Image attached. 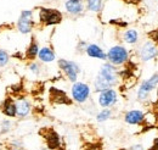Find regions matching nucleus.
Listing matches in <instances>:
<instances>
[{"instance_id":"1","label":"nucleus","mask_w":158,"mask_h":150,"mask_svg":"<svg viewBox=\"0 0 158 150\" xmlns=\"http://www.w3.org/2000/svg\"><path fill=\"white\" fill-rule=\"evenodd\" d=\"M117 71L112 64H105L95 79V89L98 92L108 89L117 83Z\"/></svg>"},{"instance_id":"2","label":"nucleus","mask_w":158,"mask_h":150,"mask_svg":"<svg viewBox=\"0 0 158 150\" xmlns=\"http://www.w3.org/2000/svg\"><path fill=\"white\" fill-rule=\"evenodd\" d=\"M40 22L45 26H52L57 24L62 21V14L56 9H45L41 7L39 11Z\"/></svg>"},{"instance_id":"3","label":"nucleus","mask_w":158,"mask_h":150,"mask_svg":"<svg viewBox=\"0 0 158 150\" xmlns=\"http://www.w3.org/2000/svg\"><path fill=\"white\" fill-rule=\"evenodd\" d=\"M34 26V20H33V11L31 10H23L21 12V16L17 21V29L21 33L27 34L31 33Z\"/></svg>"},{"instance_id":"4","label":"nucleus","mask_w":158,"mask_h":150,"mask_svg":"<svg viewBox=\"0 0 158 150\" xmlns=\"http://www.w3.org/2000/svg\"><path fill=\"white\" fill-rule=\"evenodd\" d=\"M107 59L112 65H122L128 60V51L123 46H113L110 49Z\"/></svg>"},{"instance_id":"5","label":"nucleus","mask_w":158,"mask_h":150,"mask_svg":"<svg viewBox=\"0 0 158 150\" xmlns=\"http://www.w3.org/2000/svg\"><path fill=\"white\" fill-rule=\"evenodd\" d=\"M59 66L60 68L64 72V75L68 77L69 81H72V82H76L77 81V77H78V73H79V66L76 62L67 61V60L61 59L59 61Z\"/></svg>"},{"instance_id":"6","label":"nucleus","mask_w":158,"mask_h":150,"mask_svg":"<svg viewBox=\"0 0 158 150\" xmlns=\"http://www.w3.org/2000/svg\"><path fill=\"white\" fill-rule=\"evenodd\" d=\"M90 94V88L88 84L81 83V82H77L73 84L72 87V96L77 103H84Z\"/></svg>"},{"instance_id":"7","label":"nucleus","mask_w":158,"mask_h":150,"mask_svg":"<svg viewBox=\"0 0 158 150\" xmlns=\"http://www.w3.org/2000/svg\"><path fill=\"white\" fill-rule=\"evenodd\" d=\"M40 133L44 135L45 140H46V145L50 150H57L60 149L61 142H60V135L51 128H46V130H41Z\"/></svg>"},{"instance_id":"8","label":"nucleus","mask_w":158,"mask_h":150,"mask_svg":"<svg viewBox=\"0 0 158 150\" xmlns=\"http://www.w3.org/2000/svg\"><path fill=\"white\" fill-rule=\"evenodd\" d=\"M117 101V93L113 89H105L101 90L99 96V104L102 108H108L114 105V103Z\"/></svg>"},{"instance_id":"9","label":"nucleus","mask_w":158,"mask_h":150,"mask_svg":"<svg viewBox=\"0 0 158 150\" xmlns=\"http://www.w3.org/2000/svg\"><path fill=\"white\" fill-rule=\"evenodd\" d=\"M158 83V75H153L150 79H147V81H145L142 84H141V87H140V89H139V93H138V96L139 99H146L147 98V95L148 93L157 86Z\"/></svg>"},{"instance_id":"10","label":"nucleus","mask_w":158,"mask_h":150,"mask_svg":"<svg viewBox=\"0 0 158 150\" xmlns=\"http://www.w3.org/2000/svg\"><path fill=\"white\" fill-rule=\"evenodd\" d=\"M0 110L7 117H16V104L14 98H5L0 104Z\"/></svg>"},{"instance_id":"11","label":"nucleus","mask_w":158,"mask_h":150,"mask_svg":"<svg viewBox=\"0 0 158 150\" xmlns=\"http://www.w3.org/2000/svg\"><path fill=\"white\" fill-rule=\"evenodd\" d=\"M156 54H157V48H156V45H153L151 42L145 43V44L140 48V57H141L143 61L151 60L152 57L156 56Z\"/></svg>"},{"instance_id":"12","label":"nucleus","mask_w":158,"mask_h":150,"mask_svg":"<svg viewBox=\"0 0 158 150\" xmlns=\"http://www.w3.org/2000/svg\"><path fill=\"white\" fill-rule=\"evenodd\" d=\"M50 99L55 104H67V105H69L72 103L69 100V98L67 96V94L62 92V90H60V89H56V88L50 89Z\"/></svg>"},{"instance_id":"13","label":"nucleus","mask_w":158,"mask_h":150,"mask_svg":"<svg viewBox=\"0 0 158 150\" xmlns=\"http://www.w3.org/2000/svg\"><path fill=\"white\" fill-rule=\"evenodd\" d=\"M16 104V116H19L21 118L26 117L29 111H31V104L26 98H20L15 101Z\"/></svg>"},{"instance_id":"14","label":"nucleus","mask_w":158,"mask_h":150,"mask_svg":"<svg viewBox=\"0 0 158 150\" xmlns=\"http://www.w3.org/2000/svg\"><path fill=\"white\" fill-rule=\"evenodd\" d=\"M84 5L81 0H67L66 1V10L72 15H79L83 12Z\"/></svg>"},{"instance_id":"15","label":"nucleus","mask_w":158,"mask_h":150,"mask_svg":"<svg viewBox=\"0 0 158 150\" xmlns=\"http://www.w3.org/2000/svg\"><path fill=\"white\" fill-rule=\"evenodd\" d=\"M145 116L139 110H131L125 113V122L129 125H140L143 121Z\"/></svg>"},{"instance_id":"16","label":"nucleus","mask_w":158,"mask_h":150,"mask_svg":"<svg viewBox=\"0 0 158 150\" xmlns=\"http://www.w3.org/2000/svg\"><path fill=\"white\" fill-rule=\"evenodd\" d=\"M86 54L90 57H95V59H101V60H105L107 55L103 53V50L100 48L99 45L96 44H90L86 46Z\"/></svg>"},{"instance_id":"17","label":"nucleus","mask_w":158,"mask_h":150,"mask_svg":"<svg viewBox=\"0 0 158 150\" xmlns=\"http://www.w3.org/2000/svg\"><path fill=\"white\" fill-rule=\"evenodd\" d=\"M38 56L43 62H51L55 60V53L50 49V48H43L40 49L39 53H38Z\"/></svg>"},{"instance_id":"18","label":"nucleus","mask_w":158,"mask_h":150,"mask_svg":"<svg viewBox=\"0 0 158 150\" xmlns=\"http://www.w3.org/2000/svg\"><path fill=\"white\" fill-rule=\"evenodd\" d=\"M38 53H39L38 44L35 43L34 38H32V42H31V44H29V46H28V49L26 51V59L27 60H34L38 55Z\"/></svg>"},{"instance_id":"19","label":"nucleus","mask_w":158,"mask_h":150,"mask_svg":"<svg viewBox=\"0 0 158 150\" xmlns=\"http://www.w3.org/2000/svg\"><path fill=\"white\" fill-rule=\"evenodd\" d=\"M138 32L135 29H129L124 33V40L129 44H134L138 42Z\"/></svg>"},{"instance_id":"20","label":"nucleus","mask_w":158,"mask_h":150,"mask_svg":"<svg viewBox=\"0 0 158 150\" xmlns=\"http://www.w3.org/2000/svg\"><path fill=\"white\" fill-rule=\"evenodd\" d=\"M101 6H102L101 0H88V9L90 11L98 12V11L101 10Z\"/></svg>"},{"instance_id":"21","label":"nucleus","mask_w":158,"mask_h":150,"mask_svg":"<svg viewBox=\"0 0 158 150\" xmlns=\"http://www.w3.org/2000/svg\"><path fill=\"white\" fill-rule=\"evenodd\" d=\"M9 60H10L9 54L5 50L0 49V67H5L9 64Z\"/></svg>"},{"instance_id":"22","label":"nucleus","mask_w":158,"mask_h":150,"mask_svg":"<svg viewBox=\"0 0 158 150\" xmlns=\"http://www.w3.org/2000/svg\"><path fill=\"white\" fill-rule=\"evenodd\" d=\"M110 116H111V111H110L108 109H105V110H102V111L98 115V121H99V122H103V121L108 120Z\"/></svg>"},{"instance_id":"23","label":"nucleus","mask_w":158,"mask_h":150,"mask_svg":"<svg viewBox=\"0 0 158 150\" xmlns=\"http://www.w3.org/2000/svg\"><path fill=\"white\" fill-rule=\"evenodd\" d=\"M11 126H12V123L9 121V120H4L2 122H1V133L4 134V133H7V132L11 130Z\"/></svg>"},{"instance_id":"24","label":"nucleus","mask_w":158,"mask_h":150,"mask_svg":"<svg viewBox=\"0 0 158 150\" xmlns=\"http://www.w3.org/2000/svg\"><path fill=\"white\" fill-rule=\"evenodd\" d=\"M29 68H31V71H32L33 73H35V75H38V73H39V66H38V64L32 62V64L29 65Z\"/></svg>"},{"instance_id":"25","label":"nucleus","mask_w":158,"mask_h":150,"mask_svg":"<svg viewBox=\"0 0 158 150\" xmlns=\"http://www.w3.org/2000/svg\"><path fill=\"white\" fill-rule=\"evenodd\" d=\"M150 36L152 37V39H153L155 42H157V43H158V31H155V32H151V33H150Z\"/></svg>"},{"instance_id":"26","label":"nucleus","mask_w":158,"mask_h":150,"mask_svg":"<svg viewBox=\"0 0 158 150\" xmlns=\"http://www.w3.org/2000/svg\"><path fill=\"white\" fill-rule=\"evenodd\" d=\"M150 150H158V138L157 139H155V142H153V147H152Z\"/></svg>"},{"instance_id":"27","label":"nucleus","mask_w":158,"mask_h":150,"mask_svg":"<svg viewBox=\"0 0 158 150\" xmlns=\"http://www.w3.org/2000/svg\"><path fill=\"white\" fill-rule=\"evenodd\" d=\"M131 150H143V148H142L141 145H134V147L131 148Z\"/></svg>"},{"instance_id":"28","label":"nucleus","mask_w":158,"mask_h":150,"mask_svg":"<svg viewBox=\"0 0 158 150\" xmlns=\"http://www.w3.org/2000/svg\"><path fill=\"white\" fill-rule=\"evenodd\" d=\"M140 0H129V2H131V4H138Z\"/></svg>"},{"instance_id":"29","label":"nucleus","mask_w":158,"mask_h":150,"mask_svg":"<svg viewBox=\"0 0 158 150\" xmlns=\"http://www.w3.org/2000/svg\"><path fill=\"white\" fill-rule=\"evenodd\" d=\"M123 1H125V2H129V0H123Z\"/></svg>"},{"instance_id":"30","label":"nucleus","mask_w":158,"mask_h":150,"mask_svg":"<svg viewBox=\"0 0 158 150\" xmlns=\"http://www.w3.org/2000/svg\"><path fill=\"white\" fill-rule=\"evenodd\" d=\"M57 150H63V149H61V148H60V149H57Z\"/></svg>"},{"instance_id":"31","label":"nucleus","mask_w":158,"mask_h":150,"mask_svg":"<svg viewBox=\"0 0 158 150\" xmlns=\"http://www.w3.org/2000/svg\"><path fill=\"white\" fill-rule=\"evenodd\" d=\"M157 108H158V103H157Z\"/></svg>"},{"instance_id":"32","label":"nucleus","mask_w":158,"mask_h":150,"mask_svg":"<svg viewBox=\"0 0 158 150\" xmlns=\"http://www.w3.org/2000/svg\"><path fill=\"white\" fill-rule=\"evenodd\" d=\"M43 150H48V149H43Z\"/></svg>"},{"instance_id":"33","label":"nucleus","mask_w":158,"mask_h":150,"mask_svg":"<svg viewBox=\"0 0 158 150\" xmlns=\"http://www.w3.org/2000/svg\"><path fill=\"white\" fill-rule=\"evenodd\" d=\"M157 96H158V92H157Z\"/></svg>"}]
</instances>
